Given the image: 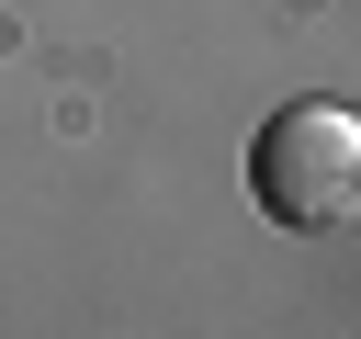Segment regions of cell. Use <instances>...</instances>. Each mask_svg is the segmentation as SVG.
I'll use <instances>...</instances> for the list:
<instances>
[{"label": "cell", "instance_id": "obj_1", "mask_svg": "<svg viewBox=\"0 0 361 339\" xmlns=\"http://www.w3.org/2000/svg\"><path fill=\"white\" fill-rule=\"evenodd\" d=\"M248 192H259L271 226H305V237L350 226V215H361V113H338V102H282V113L248 136Z\"/></svg>", "mask_w": 361, "mask_h": 339}]
</instances>
